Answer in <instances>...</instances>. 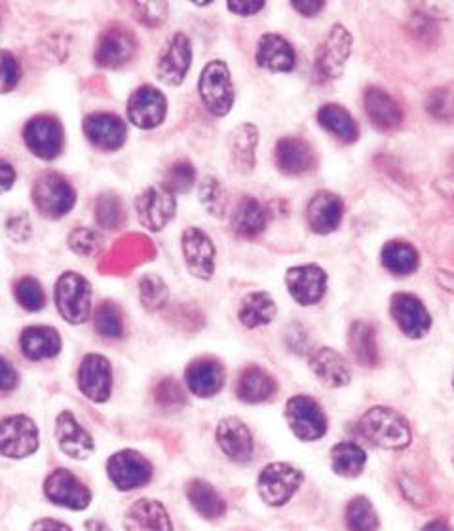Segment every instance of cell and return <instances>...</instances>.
<instances>
[{
	"label": "cell",
	"instance_id": "obj_38",
	"mask_svg": "<svg viewBox=\"0 0 454 531\" xmlns=\"http://www.w3.org/2000/svg\"><path fill=\"white\" fill-rule=\"evenodd\" d=\"M276 315V302L268 293H251L247 294L240 308V323L247 329H257L265 327Z\"/></svg>",
	"mask_w": 454,
	"mask_h": 531
},
{
	"label": "cell",
	"instance_id": "obj_54",
	"mask_svg": "<svg viewBox=\"0 0 454 531\" xmlns=\"http://www.w3.org/2000/svg\"><path fill=\"white\" fill-rule=\"evenodd\" d=\"M411 33H413L415 37H420V40H426V42H428V37H430V35H437L436 25H434V21L428 18V16L417 14V16L413 18V23H411Z\"/></svg>",
	"mask_w": 454,
	"mask_h": 531
},
{
	"label": "cell",
	"instance_id": "obj_17",
	"mask_svg": "<svg viewBox=\"0 0 454 531\" xmlns=\"http://www.w3.org/2000/svg\"><path fill=\"white\" fill-rule=\"evenodd\" d=\"M183 257L190 274L211 279L215 274V245L200 228L190 226L183 232Z\"/></svg>",
	"mask_w": 454,
	"mask_h": 531
},
{
	"label": "cell",
	"instance_id": "obj_1",
	"mask_svg": "<svg viewBox=\"0 0 454 531\" xmlns=\"http://www.w3.org/2000/svg\"><path fill=\"white\" fill-rule=\"evenodd\" d=\"M360 433L384 450H403L411 444V427L407 420L392 408L375 406L361 416Z\"/></svg>",
	"mask_w": 454,
	"mask_h": 531
},
{
	"label": "cell",
	"instance_id": "obj_31",
	"mask_svg": "<svg viewBox=\"0 0 454 531\" xmlns=\"http://www.w3.org/2000/svg\"><path fill=\"white\" fill-rule=\"evenodd\" d=\"M187 497L196 513L206 520H219L227 513V503L221 494L204 480H192L187 486Z\"/></svg>",
	"mask_w": 454,
	"mask_h": 531
},
{
	"label": "cell",
	"instance_id": "obj_2",
	"mask_svg": "<svg viewBox=\"0 0 454 531\" xmlns=\"http://www.w3.org/2000/svg\"><path fill=\"white\" fill-rule=\"evenodd\" d=\"M57 312L71 325L88 321L92 310V287L86 277L76 272H65L56 283Z\"/></svg>",
	"mask_w": 454,
	"mask_h": 531
},
{
	"label": "cell",
	"instance_id": "obj_32",
	"mask_svg": "<svg viewBox=\"0 0 454 531\" xmlns=\"http://www.w3.org/2000/svg\"><path fill=\"white\" fill-rule=\"evenodd\" d=\"M318 124L341 139L342 143H356L360 137V129L352 114L337 103H327L318 110Z\"/></svg>",
	"mask_w": 454,
	"mask_h": 531
},
{
	"label": "cell",
	"instance_id": "obj_52",
	"mask_svg": "<svg viewBox=\"0 0 454 531\" xmlns=\"http://www.w3.org/2000/svg\"><path fill=\"white\" fill-rule=\"evenodd\" d=\"M285 340H287V346L293 349L295 353H306L310 349V336L301 325L289 327L287 334H285Z\"/></svg>",
	"mask_w": 454,
	"mask_h": 531
},
{
	"label": "cell",
	"instance_id": "obj_23",
	"mask_svg": "<svg viewBox=\"0 0 454 531\" xmlns=\"http://www.w3.org/2000/svg\"><path fill=\"white\" fill-rule=\"evenodd\" d=\"M126 531H173L170 514L156 499H137L124 516Z\"/></svg>",
	"mask_w": 454,
	"mask_h": 531
},
{
	"label": "cell",
	"instance_id": "obj_4",
	"mask_svg": "<svg viewBox=\"0 0 454 531\" xmlns=\"http://www.w3.org/2000/svg\"><path fill=\"white\" fill-rule=\"evenodd\" d=\"M303 480L304 475L297 467L287 463H270L259 475L257 490L266 505L282 507L299 492Z\"/></svg>",
	"mask_w": 454,
	"mask_h": 531
},
{
	"label": "cell",
	"instance_id": "obj_21",
	"mask_svg": "<svg viewBox=\"0 0 454 531\" xmlns=\"http://www.w3.org/2000/svg\"><path fill=\"white\" fill-rule=\"evenodd\" d=\"M56 437L61 452L69 458L88 459L94 454V440L71 412L57 416Z\"/></svg>",
	"mask_w": 454,
	"mask_h": 531
},
{
	"label": "cell",
	"instance_id": "obj_34",
	"mask_svg": "<svg viewBox=\"0 0 454 531\" xmlns=\"http://www.w3.org/2000/svg\"><path fill=\"white\" fill-rule=\"evenodd\" d=\"M257 145H259V129L253 124L238 126L230 133V154L238 171L242 173L253 171Z\"/></svg>",
	"mask_w": 454,
	"mask_h": 531
},
{
	"label": "cell",
	"instance_id": "obj_10",
	"mask_svg": "<svg viewBox=\"0 0 454 531\" xmlns=\"http://www.w3.org/2000/svg\"><path fill=\"white\" fill-rule=\"evenodd\" d=\"M44 494L54 505L71 511H84L92 503L90 490L67 469H56L46 478Z\"/></svg>",
	"mask_w": 454,
	"mask_h": 531
},
{
	"label": "cell",
	"instance_id": "obj_47",
	"mask_svg": "<svg viewBox=\"0 0 454 531\" xmlns=\"http://www.w3.org/2000/svg\"><path fill=\"white\" fill-rule=\"evenodd\" d=\"M200 200L204 203V207L208 209L209 215L223 217L227 200L223 198V188H221V183L217 179L208 177V179L202 181V184H200Z\"/></svg>",
	"mask_w": 454,
	"mask_h": 531
},
{
	"label": "cell",
	"instance_id": "obj_30",
	"mask_svg": "<svg viewBox=\"0 0 454 531\" xmlns=\"http://www.w3.org/2000/svg\"><path fill=\"white\" fill-rule=\"evenodd\" d=\"M19 346L27 359H52L61 351V338L52 327H29L21 332Z\"/></svg>",
	"mask_w": 454,
	"mask_h": 531
},
{
	"label": "cell",
	"instance_id": "obj_56",
	"mask_svg": "<svg viewBox=\"0 0 454 531\" xmlns=\"http://www.w3.org/2000/svg\"><path fill=\"white\" fill-rule=\"evenodd\" d=\"M227 6L236 16H253L265 8V2H228Z\"/></svg>",
	"mask_w": 454,
	"mask_h": 531
},
{
	"label": "cell",
	"instance_id": "obj_57",
	"mask_svg": "<svg viewBox=\"0 0 454 531\" xmlns=\"http://www.w3.org/2000/svg\"><path fill=\"white\" fill-rule=\"evenodd\" d=\"M323 4L322 0L318 2V0H295L293 2V8L299 12V14H303V16H306V18H314L316 14H320L323 10Z\"/></svg>",
	"mask_w": 454,
	"mask_h": 531
},
{
	"label": "cell",
	"instance_id": "obj_40",
	"mask_svg": "<svg viewBox=\"0 0 454 531\" xmlns=\"http://www.w3.org/2000/svg\"><path fill=\"white\" fill-rule=\"evenodd\" d=\"M379 526V514L367 497L358 495L348 503V507H346V528L348 530L377 531Z\"/></svg>",
	"mask_w": 454,
	"mask_h": 531
},
{
	"label": "cell",
	"instance_id": "obj_5",
	"mask_svg": "<svg viewBox=\"0 0 454 531\" xmlns=\"http://www.w3.org/2000/svg\"><path fill=\"white\" fill-rule=\"evenodd\" d=\"M285 420L297 439L314 442L327 433V418L322 406L312 397L297 395L285 404Z\"/></svg>",
	"mask_w": 454,
	"mask_h": 531
},
{
	"label": "cell",
	"instance_id": "obj_53",
	"mask_svg": "<svg viewBox=\"0 0 454 531\" xmlns=\"http://www.w3.org/2000/svg\"><path fill=\"white\" fill-rule=\"evenodd\" d=\"M19 384V374L4 357H0V391H14Z\"/></svg>",
	"mask_w": 454,
	"mask_h": 531
},
{
	"label": "cell",
	"instance_id": "obj_15",
	"mask_svg": "<svg viewBox=\"0 0 454 531\" xmlns=\"http://www.w3.org/2000/svg\"><path fill=\"white\" fill-rule=\"evenodd\" d=\"M285 285L289 294L301 306L318 304L327 289V274L316 264H304L289 268L285 275Z\"/></svg>",
	"mask_w": 454,
	"mask_h": 531
},
{
	"label": "cell",
	"instance_id": "obj_9",
	"mask_svg": "<svg viewBox=\"0 0 454 531\" xmlns=\"http://www.w3.org/2000/svg\"><path fill=\"white\" fill-rule=\"evenodd\" d=\"M107 473L118 490L130 492L151 482L152 465L141 454L133 450H122L109 459Z\"/></svg>",
	"mask_w": 454,
	"mask_h": 531
},
{
	"label": "cell",
	"instance_id": "obj_6",
	"mask_svg": "<svg viewBox=\"0 0 454 531\" xmlns=\"http://www.w3.org/2000/svg\"><path fill=\"white\" fill-rule=\"evenodd\" d=\"M33 200L38 211L50 219H61L75 207L76 194L73 186L57 173L38 177L33 188Z\"/></svg>",
	"mask_w": 454,
	"mask_h": 531
},
{
	"label": "cell",
	"instance_id": "obj_41",
	"mask_svg": "<svg viewBox=\"0 0 454 531\" xmlns=\"http://www.w3.org/2000/svg\"><path fill=\"white\" fill-rule=\"evenodd\" d=\"M95 330L105 338H120L124 334L122 312L113 302L101 304L94 315Z\"/></svg>",
	"mask_w": 454,
	"mask_h": 531
},
{
	"label": "cell",
	"instance_id": "obj_7",
	"mask_svg": "<svg viewBox=\"0 0 454 531\" xmlns=\"http://www.w3.org/2000/svg\"><path fill=\"white\" fill-rule=\"evenodd\" d=\"M352 42V35L342 25L331 27L316 57V73L322 80L341 78L352 54Z\"/></svg>",
	"mask_w": 454,
	"mask_h": 531
},
{
	"label": "cell",
	"instance_id": "obj_19",
	"mask_svg": "<svg viewBox=\"0 0 454 531\" xmlns=\"http://www.w3.org/2000/svg\"><path fill=\"white\" fill-rule=\"evenodd\" d=\"M217 444L223 454L234 463H249L253 458V437L244 422L225 418L217 425Z\"/></svg>",
	"mask_w": 454,
	"mask_h": 531
},
{
	"label": "cell",
	"instance_id": "obj_27",
	"mask_svg": "<svg viewBox=\"0 0 454 531\" xmlns=\"http://www.w3.org/2000/svg\"><path fill=\"white\" fill-rule=\"evenodd\" d=\"M135 52V40L126 29H111L107 31L95 50V61L101 67L116 69L122 67L132 59Z\"/></svg>",
	"mask_w": 454,
	"mask_h": 531
},
{
	"label": "cell",
	"instance_id": "obj_58",
	"mask_svg": "<svg viewBox=\"0 0 454 531\" xmlns=\"http://www.w3.org/2000/svg\"><path fill=\"white\" fill-rule=\"evenodd\" d=\"M14 183H16L14 167L8 162H4V160H0V194L8 192L14 186Z\"/></svg>",
	"mask_w": 454,
	"mask_h": 531
},
{
	"label": "cell",
	"instance_id": "obj_16",
	"mask_svg": "<svg viewBox=\"0 0 454 531\" xmlns=\"http://www.w3.org/2000/svg\"><path fill=\"white\" fill-rule=\"evenodd\" d=\"M168 101L164 93L152 86H141L135 90L128 101V118L133 126L152 129L160 126L166 118Z\"/></svg>",
	"mask_w": 454,
	"mask_h": 531
},
{
	"label": "cell",
	"instance_id": "obj_46",
	"mask_svg": "<svg viewBox=\"0 0 454 531\" xmlns=\"http://www.w3.org/2000/svg\"><path fill=\"white\" fill-rule=\"evenodd\" d=\"M95 217H97V222L107 228V230H118L122 220H124V215H122V207H120V202L116 196H111V194H105L97 200V205H95Z\"/></svg>",
	"mask_w": 454,
	"mask_h": 531
},
{
	"label": "cell",
	"instance_id": "obj_55",
	"mask_svg": "<svg viewBox=\"0 0 454 531\" xmlns=\"http://www.w3.org/2000/svg\"><path fill=\"white\" fill-rule=\"evenodd\" d=\"M6 228H8L10 238L16 239V241H25V239L31 236V222H29V219L25 215L10 220Z\"/></svg>",
	"mask_w": 454,
	"mask_h": 531
},
{
	"label": "cell",
	"instance_id": "obj_45",
	"mask_svg": "<svg viewBox=\"0 0 454 531\" xmlns=\"http://www.w3.org/2000/svg\"><path fill=\"white\" fill-rule=\"evenodd\" d=\"M426 110L439 122H454V92L437 88L426 99Z\"/></svg>",
	"mask_w": 454,
	"mask_h": 531
},
{
	"label": "cell",
	"instance_id": "obj_25",
	"mask_svg": "<svg viewBox=\"0 0 454 531\" xmlns=\"http://www.w3.org/2000/svg\"><path fill=\"white\" fill-rule=\"evenodd\" d=\"M84 131L95 147L103 150H118L126 143L128 135L124 122L109 112H97L88 116L84 122Z\"/></svg>",
	"mask_w": 454,
	"mask_h": 531
},
{
	"label": "cell",
	"instance_id": "obj_62",
	"mask_svg": "<svg viewBox=\"0 0 454 531\" xmlns=\"http://www.w3.org/2000/svg\"><path fill=\"white\" fill-rule=\"evenodd\" d=\"M437 279H439V283H441L447 291L454 293V275L447 274V272H439V274H437Z\"/></svg>",
	"mask_w": 454,
	"mask_h": 531
},
{
	"label": "cell",
	"instance_id": "obj_35",
	"mask_svg": "<svg viewBox=\"0 0 454 531\" xmlns=\"http://www.w3.org/2000/svg\"><path fill=\"white\" fill-rule=\"evenodd\" d=\"M236 391H238V399L244 403H265L276 393V382L266 374L263 368L251 367L242 372Z\"/></svg>",
	"mask_w": 454,
	"mask_h": 531
},
{
	"label": "cell",
	"instance_id": "obj_3",
	"mask_svg": "<svg viewBox=\"0 0 454 531\" xmlns=\"http://www.w3.org/2000/svg\"><path fill=\"white\" fill-rule=\"evenodd\" d=\"M198 92L213 116H227L234 105V86L225 61L215 59L204 67Z\"/></svg>",
	"mask_w": 454,
	"mask_h": 531
},
{
	"label": "cell",
	"instance_id": "obj_29",
	"mask_svg": "<svg viewBox=\"0 0 454 531\" xmlns=\"http://www.w3.org/2000/svg\"><path fill=\"white\" fill-rule=\"evenodd\" d=\"M276 165L285 175H303L314 167V152L297 137H285L276 145Z\"/></svg>",
	"mask_w": 454,
	"mask_h": 531
},
{
	"label": "cell",
	"instance_id": "obj_37",
	"mask_svg": "<svg viewBox=\"0 0 454 531\" xmlns=\"http://www.w3.org/2000/svg\"><path fill=\"white\" fill-rule=\"evenodd\" d=\"M348 344L356 361L363 367H377L379 365V348H377V332L373 325L365 321H356L348 332Z\"/></svg>",
	"mask_w": 454,
	"mask_h": 531
},
{
	"label": "cell",
	"instance_id": "obj_12",
	"mask_svg": "<svg viewBox=\"0 0 454 531\" xmlns=\"http://www.w3.org/2000/svg\"><path fill=\"white\" fill-rule=\"evenodd\" d=\"M27 148L42 160H54L63 148V128L52 116H37L23 129Z\"/></svg>",
	"mask_w": 454,
	"mask_h": 531
},
{
	"label": "cell",
	"instance_id": "obj_43",
	"mask_svg": "<svg viewBox=\"0 0 454 531\" xmlns=\"http://www.w3.org/2000/svg\"><path fill=\"white\" fill-rule=\"evenodd\" d=\"M196 183V171L190 162H175V164L168 167L166 175H164V188L170 190L171 194H187L190 188Z\"/></svg>",
	"mask_w": 454,
	"mask_h": 531
},
{
	"label": "cell",
	"instance_id": "obj_39",
	"mask_svg": "<svg viewBox=\"0 0 454 531\" xmlns=\"http://www.w3.org/2000/svg\"><path fill=\"white\" fill-rule=\"evenodd\" d=\"M365 463L367 454L356 442H341L331 450V467L339 477H360Z\"/></svg>",
	"mask_w": 454,
	"mask_h": 531
},
{
	"label": "cell",
	"instance_id": "obj_26",
	"mask_svg": "<svg viewBox=\"0 0 454 531\" xmlns=\"http://www.w3.org/2000/svg\"><path fill=\"white\" fill-rule=\"evenodd\" d=\"M257 65L270 73H291L297 55L293 46L280 35H263L257 46Z\"/></svg>",
	"mask_w": 454,
	"mask_h": 531
},
{
	"label": "cell",
	"instance_id": "obj_59",
	"mask_svg": "<svg viewBox=\"0 0 454 531\" xmlns=\"http://www.w3.org/2000/svg\"><path fill=\"white\" fill-rule=\"evenodd\" d=\"M437 192L447 200V202L453 205L454 209V175L449 177H443L436 183Z\"/></svg>",
	"mask_w": 454,
	"mask_h": 531
},
{
	"label": "cell",
	"instance_id": "obj_8",
	"mask_svg": "<svg viewBox=\"0 0 454 531\" xmlns=\"http://www.w3.org/2000/svg\"><path fill=\"white\" fill-rule=\"evenodd\" d=\"M38 450V429L27 416H10L0 422V454L23 459Z\"/></svg>",
	"mask_w": 454,
	"mask_h": 531
},
{
	"label": "cell",
	"instance_id": "obj_51",
	"mask_svg": "<svg viewBox=\"0 0 454 531\" xmlns=\"http://www.w3.org/2000/svg\"><path fill=\"white\" fill-rule=\"evenodd\" d=\"M135 10L139 12V19L145 23V25H160L166 14H168V4L164 2H149V4H135Z\"/></svg>",
	"mask_w": 454,
	"mask_h": 531
},
{
	"label": "cell",
	"instance_id": "obj_28",
	"mask_svg": "<svg viewBox=\"0 0 454 531\" xmlns=\"http://www.w3.org/2000/svg\"><path fill=\"white\" fill-rule=\"evenodd\" d=\"M185 382L192 395L208 399L221 391L225 384V370L213 359H200L187 368Z\"/></svg>",
	"mask_w": 454,
	"mask_h": 531
},
{
	"label": "cell",
	"instance_id": "obj_18",
	"mask_svg": "<svg viewBox=\"0 0 454 531\" xmlns=\"http://www.w3.org/2000/svg\"><path fill=\"white\" fill-rule=\"evenodd\" d=\"M190 63H192V46L187 35L177 33L160 55L158 61V78L170 86H179L189 73Z\"/></svg>",
	"mask_w": 454,
	"mask_h": 531
},
{
	"label": "cell",
	"instance_id": "obj_14",
	"mask_svg": "<svg viewBox=\"0 0 454 531\" xmlns=\"http://www.w3.org/2000/svg\"><path fill=\"white\" fill-rule=\"evenodd\" d=\"M78 387L94 403H105L113 389L111 363L103 355H86L78 370Z\"/></svg>",
	"mask_w": 454,
	"mask_h": 531
},
{
	"label": "cell",
	"instance_id": "obj_44",
	"mask_svg": "<svg viewBox=\"0 0 454 531\" xmlns=\"http://www.w3.org/2000/svg\"><path fill=\"white\" fill-rule=\"evenodd\" d=\"M14 296L18 300L19 306L25 308L27 312H38L46 304L42 287L38 285L37 279H33V277H23L21 281H18V285L14 289Z\"/></svg>",
	"mask_w": 454,
	"mask_h": 531
},
{
	"label": "cell",
	"instance_id": "obj_48",
	"mask_svg": "<svg viewBox=\"0 0 454 531\" xmlns=\"http://www.w3.org/2000/svg\"><path fill=\"white\" fill-rule=\"evenodd\" d=\"M154 399H156V403L160 404L162 408H168V410H177L179 406L185 404L183 389H181V385L177 384L173 378L162 380L160 384L156 385Z\"/></svg>",
	"mask_w": 454,
	"mask_h": 531
},
{
	"label": "cell",
	"instance_id": "obj_20",
	"mask_svg": "<svg viewBox=\"0 0 454 531\" xmlns=\"http://www.w3.org/2000/svg\"><path fill=\"white\" fill-rule=\"evenodd\" d=\"M342 213H344V207H342L341 198L333 192L322 190L314 194V198L308 203L306 220L312 232L325 236V234L335 232L341 226Z\"/></svg>",
	"mask_w": 454,
	"mask_h": 531
},
{
	"label": "cell",
	"instance_id": "obj_33",
	"mask_svg": "<svg viewBox=\"0 0 454 531\" xmlns=\"http://www.w3.org/2000/svg\"><path fill=\"white\" fill-rule=\"evenodd\" d=\"M268 215L266 209L257 202L255 198L246 196L242 202L238 203L234 217H232V228L240 238H257L266 228Z\"/></svg>",
	"mask_w": 454,
	"mask_h": 531
},
{
	"label": "cell",
	"instance_id": "obj_36",
	"mask_svg": "<svg viewBox=\"0 0 454 531\" xmlns=\"http://www.w3.org/2000/svg\"><path fill=\"white\" fill-rule=\"evenodd\" d=\"M380 260H382V266L394 275H411L417 272L418 268V253L417 249L407 243V241H388L384 247H382V253H380Z\"/></svg>",
	"mask_w": 454,
	"mask_h": 531
},
{
	"label": "cell",
	"instance_id": "obj_24",
	"mask_svg": "<svg viewBox=\"0 0 454 531\" xmlns=\"http://www.w3.org/2000/svg\"><path fill=\"white\" fill-rule=\"evenodd\" d=\"M363 101H365V112L375 128L380 131H396L401 128L403 114L396 99L386 90L375 86L367 88Z\"/></svg>",
	"mask_w": 454,
	"mask_h": 531
},
{
	"label": "cell",
	"instance_id": "obj_49",
	"mask_svg": "<svg viewBox=\"0 0 454 531\" xmlns=\"http://www.w3.org/2000/svg\"><path fill=\"white\" fill-rule=\"evenodd\" d=\"M21 69L18 59L6 50H0V93H10L18 86Z\"/></svg>",
	"mask_w": 454,
	"mask_h": 531
},
{
	"label": "cell",
	"instance_id": "obj_60",
	"mask_svg": "<svg viewBox=\"0 0 454 531\" xmlns=\"http://www.w3.org/2000/svg\"><path fill=\"white\" fill-rule=\"evenodd\" d=\"M31 531H73L67 524H61V522H57V520H50V518H46V520H37L35 524H33V528H31Z\"/></svg>",
	"mask_w": 454,
	"mask_h": 531
},
{
	"label": "cell",
	"instance_id": "obj_11",
	"mask_svg": "<svg viewBox=\"0 0 454 531\" xmlns=\"http://www.w3.org/2000/svg\"><path fill=\"white\" fill-rule=\"evenodd\" d=\"M175 207L177 203L173 194L164 186L147 188L135 200V211L139 222L151 232H160L168 226V222L175 217Z\"/></svg>",
	"mask_w": 454,
	"mask_h": 531
},
{
	"label": "cell",
	"instance_id": "obj_61",
	"mask_svg": "<svg viewBox=\"0 0 454 531\" xmlns=\"http://www.w3.org/2000/svg\"><path fill=\"white\" fill-rule=\"evenodd\" d=\"M422 531H453V528L443 520H432L422 528Z\"/></svg>",
	"mask_w": 454,
	"mask_h": 531
},
{
	"label": "cell",
	"instance_id": "obj_13",
	"mask_svg": "<svg viewBox=\"0 0 454 531\" xmlns=\"http://www.w3.org/2000/svg\"><path fill=\"white\" fill-rule=\"evenodd\" d=\"M390 313L401 332L409 338L418 340L432 327L430 312L415 294H394L390 300Z\"/></svg>",
	"mask_w": 454,
	"mask_h": 531
},
{
	"label": "cell",
	"instance_id": "obj_22",
	"mask_svg": "<svg viewBox=\"0 0 454 531\" xmlns=\"http://www.w3.org/2000/svg\"><path fill=\"white\" fill-rule=\"evenodd\" d=\"M310 370L325 387L339 389L350 384L352 368L339 351L331 348L316 349L310 357Z\"/></svg>",
	"mask_w": 454,
	"mask_h": 531
},
{
	"label": "cell",
	"instance_id": "obj_50",
	"mask_svg": "<svg viewBox=\"0 0 454 531\" xmlns=\"http://www.w3.org/2000/svg\"><path fill=\"white\" fill-rule=\"evenodd\" d=\"M69 247L78 253V255H84V257H92L99 247H101V239L95 234L94 230L90 228H78L71 238H69Z\"/></svg>",
	"mask_w": 454,
	"mask_h": 531
},
{
	"label": "cell",
	"instance_id": "obj_63",
	"mask_svg": "<svg viewBox=\"0 0 454 531\" xmlns=\"http://www.w3.org/2000/svg\"><path fill=\"white\" fill-rule=\"evenodd\" d=\"M453 387H454V380H453Z\"/></svg>",
	"mask_w": 454,
	"mask_h": 531
},
{
	"label": "cell",
	"instance_id": "obj_42",
	"mask_svg": "<svg viewBox=\"0 0 454 531\" xmlns=\"http://www.w3.org/2000/svg\"><path fill=\"white\" fill-rule=\"evenodd\" d=\"M139 294L145 310L149 312H158L164 308L168 300V287L158 275L149 274L141 277L139 281Z\"/></svg>",
	"mask_w": 454,
	"mask_h": 531
}]
</instances>
